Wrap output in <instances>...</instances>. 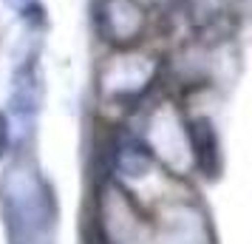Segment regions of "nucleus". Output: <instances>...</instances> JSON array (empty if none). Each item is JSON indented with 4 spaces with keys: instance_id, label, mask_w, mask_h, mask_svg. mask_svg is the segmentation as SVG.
Instances as JSON below:
<instances>
[{
    "instance_id": "nucleus-1",
    "label": "nucleus",
    "mask_w": 252,
    "mask_h": 244,
    "mask_svg": "<svg viewBox=\"0 0 252 244\" xmlns=\"http://www.w3.org/2000/svg\"><path fill=\"white\" fill-rule=\"evenodd\" d=\"M91 23L102 43L133 48L148 32V9L139 0H94Z\"/></svg>"
},
{
    "instance_id": "nucleus-2",
    "label": "nucleus",
    "mask_w": 252,
    "mask_h": 244,
    "mask_svg": "<svg viewBox=\"0 0 252 244\" xmlns=\"http://www.w3.org/2000/svg\"><path fill=\"white\" fill-rule=\"evenodd\" d=\"M43 97V71L37 57H23L14 69L12 77V103L14 108L23 114V111H37Z\"/></svg>"
},
{
    "instance_id": "nucleus-3",
    "label": "nucleus",
    "mask_w": 252,
    "mask_h": 244,
    "mask_svg": "<svg viewBox=\"0 0 252 244\" xmlns=\"http://www.w3.org/2000/svg\"><path fill=\"white\" fill-rule=\"evenodd\" d=\"M3 3L23 20H40L43 14V0H3Z\"/></svg>"
},
{
    "instance_id": "nucleus-4",
    "label": "nucleus",
    "mask_w": 252,
    "mask_h": 244,
    "mask_svg": "<svg viewBox=\"0 0 252 244\" xmlns=\"http://www.w3.org/2000/svg\"><path fill=\"white\" fill-rule=\"evenodd\" d=\"M3 145H6V119L0 114V151H3Z\"/></svg>"
}]
</instances>
